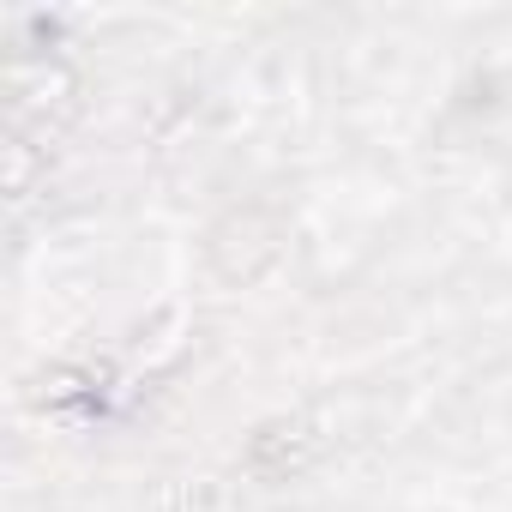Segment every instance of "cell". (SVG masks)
<instances>
[{"label":"cell","instance_id":"7a4b0ae2","mask_svg":"<svg viewBox=\"0 0 512 512\" xmlns=\"http://www.w3.org/2000/svg\"><path fill=\"white\" fill-rule=\"evenodd\" d=\"M308 446H314V434H308L302 422H272L266 434H253L247 464L260 470V476H290V470L308 458Z\"/></svg>","mask_w":512,"mask_h":512},{"label":"cell","instance_id":"3957f363","mask_svg":"<svg viewBox=\"0 0 512 512\" xmlns=\"http://www.w3.org/2000/svg\"><path fill=\"white\" fill-rule=\"evenodd\" d=\"M157 512H223V494L205 482H175L157 494Z\"/></svg>","mask_w":512,"mask_h":512},{"label":"cell","instance_id":"6da1fadb","mask_svg":"<svg viewBox=\"0 0 512 512\" xmlns=\"http://www.w3.org/2000/svg\"><path fill=\"white\" fill-rule=\"evenodd\" d=\"M278 253H284V223L260 205H247L235 217H223L211 229V272L223 284H253V278H266L278 266Z\"/></svg>","mask_w":512,"mask_h":512}]
</instances>
